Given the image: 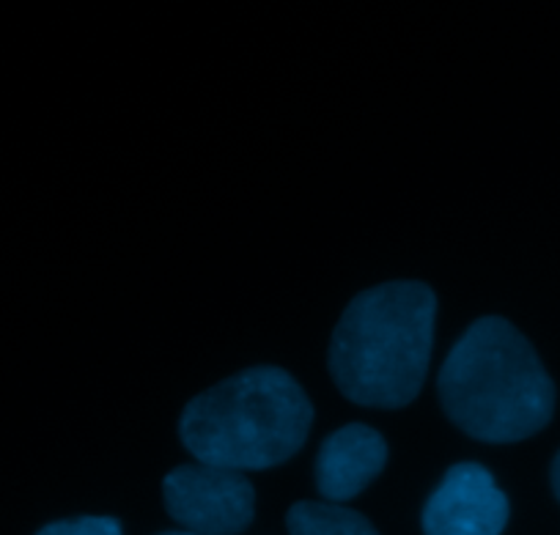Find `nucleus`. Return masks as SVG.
<instances>
[{
  "label": "nucleus",
  "instance_id": "obj_1",
  "mask_svg": "<svg viewBox=\"0 0 560 535\" xmlns=\"http://www.w3.org/2000/svg\"><path fill=\"white\" fill-rule=\"evenodd\" d=\"M438 296L420 280H390L354 296L330 338V376L360 407H407L427 382Z\"/></svg>",
  "mask_w": 560,
  "mask_h": 535
},
{
  "label": "nucleus",
  "instance_id": "obj_7",
  "mask_svg": "<svg viewBox=\"0 0 560 535\" xmlns=\"http://www.w3.org/2000/svg\"><path fill=\"white\" fill-rule=\"evenodd\" d=\"M289 535H380L363 513L341 502H298L287 513Z\"/></svg>",
  "mask_w": 560,
  "mask_h": 535
},
{
  "label": "nucleus",
  "instance_id": "obj_9",
  "mask_svg": "<svg viewBox=\"0 0 560 535\" xmlns=\"http://www.w3.org/2000/svg\"><path fill=\"white\" fill-rule=\"evenodd\" d=\"M552 489L560 500V453L555 456V462H552Z\"/></svg>",
  "mask_w": 560,
  "mask_h": 535
},
{
  "label": "nucleus",
  "instance_id": "obj_4",
  "mask_svg": "<svg viewBox=\"0 0 560 535\" xmlns=\"http://www.w3.org/2000/svg\"><path fill=\"white\" fill-rule=\"evenodd\" d=\"M165 511L196 535H236L250 527L256 489L245 473L192 462L163 480Z\"/></svg>",
  "mask_w": 560,
  "mask_h": 535
},
{
  "label": "nucleus",
  "instance_id": "obj_8",
  "mask_svg": "<svg viewBox=\"0 0 560 535\" xmlns=\"http://www.w3.org/2000/svg\"><path fill=\"white\" fill-rule=\"evenodd\" d=\"M36 535H124V527L113 516H78L45 524Z\"/></svg>",
  "mask_w": 560,
  "mask_h": 535
},
{
  "label": "nucleus",
  "instance_id": "obj_10",
  "mask_svg": "<svg viewBox=\"0 0 560 535\" xmlns=\"http://www.w3.org/2000/svg\"><path fill=\"white\" fill-rule=\"evenodd\" d=\"M160 535H196V533H187L185 530V533H160Z\"/></svg>",
  "mask_w": 560,
  "mask_h": 535
},
{
  "label": "nucleus",
  "instance_id": "obj_6",
  "mask_svg": "<svg viewBox=\"0 0 560 535\" xmlns=\"http://www.w3.org/2000/svg\"><path fill=\"white\" fill-rule=\"evenodd\" d=\"M387 464V442L376 429L349 423L332 431L316 456V489L327 502L358 497Z\"/></svg>",
  "mask_w": 560,
  "mask_h": 535
},
{
  "label": "nucleus",
  "instance_id": "obj_3",
  "mask_svg": "<svg viewBox=\"0 0 560 535\" xmlns=\"http://www.w3.org/2000/svg\"><path fill=\"white\" fill-rule=\"evenodd\" d=\"M314 407L289 371L253 365L185 407L179 437L196 462L214 467L269 469L289 462L308 440Z\"/></svg>",
  "mask_w": 560,
  "mask_h": 535
},
{
  "label": "nucleus",
  "instance_id": "obj_5",
  "mask_svg": "<svg viewBox=\"0 0 560 535\" xmlns=\"http://www.w3.org/2000/svg\"><path fill=\"white\" fill-rule=\"evenodd\" d=\"M509 522V497L476 462L454 464L423 508L427 535H500Z\"/></svg>",
  "mask_w": 560,
  "mask_h": 535
},
{
  "label": "nucleus",
  "instance_id": "obj_2",
  "mask_svg": "<svg viewBox=\"0 0 560 535\" xmlns=\"http://www.w3.org/2000/svg\"><path fill=\"white\" fill-rule=\"evenodd\" d=\"M438 391L445 415L481 442L527 440L555 412V385L536 349L500 316L465 329L440 369Z\"/></svg>",
  "mask_w": 560,
  "mask_h": 535
}]
</instances>
